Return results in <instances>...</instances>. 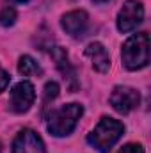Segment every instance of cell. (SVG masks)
<instances>
[{
	"label": "cell",
	"instance_id": "obj_2",
	"mask_svg": "<svg viewBox=\"0 0 151 153\" xmlns=\"http://www.w3.org/2000/svg\"><path fill=\"white\" fill-rule=\"evenodd\" d=\"M124 134V125L114 117L103 116L94 130L87 135V143L100 153H109L110 148L121 139Z\"/></svg>",
	"mask_w": 151,
	"mask_h": 153
},
{
	"label": "cell",
	"instance_id": "obj_16",
	"mask_svg": "<svg viewBox=\"0 0 151 153\" xmlns=\"http://www.w3.org/2000/svg\"><path fill=\"white\" fill-rule=\"evenodd\" d=\"M7 2H9V5H21V4L30 2V0H7Z\"/></svg>",
	"mask_w": 151,
	"mask_h": 153
},
{
	"label": "cell",
	"instance_id": "obj_7",
	"mask_svg": "<svg viewBox=\"0 0 151 153\" xmlns=\"http://www.w3.org/2000/svg\"><path fill=\"white\" fill-rule=\"evenodd\" d=\"M50 55H52V59L55 61V66H57V70L61 71V75L64 76V80L68 82L70 91L75 93L80 84H78L76 71H75V68L71 66V62H70V57H68L66 50H64L62 46H52V48H50Z\"/></svg>",
	"mask_w": 151,
	"mask_h": 153
},
{
	"label": "cell",
	"instance_id": "obj_4",
	"mask_svg": "<svg viewBox=\"0 0 151 153\" xmlns=\"http://www.w3.org/2000/svg\"><path fill=\"white\" fill-rule=\"evenodd\" d=\"M144 20V5L141 0H126L117 14V29L123 34L135 30Z\"/></svg>",
	"mask_w": 151,
	"mask_h": 153
},
{
	"label": "cell",
	"instance_id": "obj_12",
	"mask_svg": "<svg viewBox=\"0 0 151 153\" xmlns=\"http://www.w3.org/2000/svg\"><path fill=\"white\" fill-rule=\"evenodd\" d=\"M16 18H18V13L13 5H5L0 11V25L2 27H13L16 23Z\"/></svg>",
	"mask_w": 151,
	"mask_h": 153
},
{
	"label": "cell",
	"instance_id": "obj_13",
	"mask_svg": "<svg viewBox=\"0 0 151 153\" xmlns=\"http://www.w3.org/2000/svg\"><path fill=\"white\" fill-rule=\"evenodd\" d=\"M59 96V84L57 82H48L46 85H44V98H43V112H44V109L48 107V103L50 102H53L55 98Z\"/></svg>",
	"mask_w": 151,
	"mask_h": 153
},
{
	"label": "cell",
	"instance_id": "obj_14",
	"mask_svg": "<svg viewBox=\"0 0 151 153\" xmlns=\"http://www.w3.org/2000/svg\"><path fill=\"white\" fill-rule=\"evenodd\" d=\"M117 153H146V152H144L142 144H139V143H128V144H124Z\"/></svg>",
	"mask_w": 151,
	"mask_h": 153
},
{
	"label": "cell",
	"instance_id": "obj_18",
	"mask_svg": "<svg viewBox=\"0 0 151 153\" xmlns=\"http://www.w3.org/2000/svg\"><path fill=\"white\" fill-rule=\"evenodd\" d=\"M0 153H2V143H0Z\"/></svg>",
	"mask_w": 151,
	"mask_h": 153
},
{
	"label": "cell",
	"instance_id": "obj_6",
	"mask_svg": "<svg viewBox=\"0 0 151 153\" xmlns=\"http://www.w3.org/2000/svg\"><path fill=\"white\" fill-rule=\"evenodd\" d=\"M34 100H36V89H34V85L30 82H27V80H21L11 91L9 109L14 114H23V112H27L32 107Z\"/></svg>",
	"mask_w": 151,
	"mask_h": 153
},
{
	"label": "cell",
	"instance_id": "obj_11",
	"mask_svg": "<svg viewBox=\"0 0 151 153\" xmlns=\"http://www.w3.org/2000/svg\"><path fill=\"white\" fill-rule=\"evenodd\" d=\"M18 71L23 76H30V75H41L43 68L38 64V61L30 55H21L18 61Z\"/></svg>",
	"mask_w": 151,
	"mask_h": 153
},
{
	"label": "cell",
	"instance_id": "obj_9",
	"mask_svg": "<svg viewBox=\"0 0 151 153\" xmlns=\"http://www.w3.org/2000/svg\"><path fill=\"white\" fill-rule=\"evenodd\" d=\"M61 27L70 34L71 38H82L89 27V16L84 9L70 11L61 18Z\"/></svg>",
	"mask_w": 151,
	"mask_h": 153
},
{
	"label": "cell",
	"instance_id": "obj_10",
	"mask_svg": "<svg viewBox=\"0 0 151 153\" xmlns=\"http://www.w3.org/2000/svg\"><path fill=\"white\" fill-rule=\"evenodd\" d=\"M85 57H89V61H91V64L96 71L107 73L110 70V55H109L107 48L101 43H98V41L89 43L85 46Z\"/></svg>",
	"mask_w": 151,
	"mask_h": 153
},
{
	"label": "cell",
	"instance_id": "obj_3",
	"mask_svg": "<svg viewBox=\"0 0 151 153\" xmlns=\"http://www.w3.org/2000/svg\"><path fill=\"white\" fill-rule=\"evenodd\" d=\"M84 114V107L80 103H66L61 109L52 111L48 116L46 128L53 137H66L75 130L78 119Z\"/></svg>",
	"mask_w": 151,
	"mask_h": 153
},
{
	"label": "cell",
	"instance_id": "obj_5",
	"mask_svg": "<svg viewBox=\"0 0 151 153\" xmlns=\"http://www.w3.org/2000/svg\"><path fill=\"white\" fill-rule=\"evenodd\" d=\"M141 103V94L130 85H115L110 93V105L119 114H130Z\"/></svg>",
	"mask_w": 151,
	"mask_h": 153
},
{
	"label": "cell",
	"instance_id": "obj_1",
	"mask_svg": "<svg viewBox=\"0 0 151 153\" xmlns=\"http://www.w3.org/2000/svg\"><path fill=\"white\" fill-rule=\"evenodd\" d=\"M123 66L128 71H137L148 66L150 62V36L148 32L133 34L123 43L121 50Z\"/></svg>",
	"mask_w": 151,
	"mask_h": 153
},
{
	"label": "cell",
	"instance_id": "obj_15",
	"mask_svg": "<svg viewBox=\"0 0 151 153\" xmlns=\"http://www.w3.org/2000/svg\"><path fill=\"white\" fill-rule=\"evenodd\" d=\"M9 82H11V76H9V73H7V71H5V70L0 66V93L7 89Z\"/></svg>",
	"mask_w": 151,
	"mask_h": 153
},
{
	"label": "cell",
	"instance_id": "obj_17",
	"mask_svg": "<svg viewBox=\"0 0 151 153\" xmlns=\"http://www.w3.org/2000/svg\"><path fill=\"white\" fill-rule=\"evenodd\" d=\"M91 2H94V4H105V2H109V0H91Z\"/></svg>",
	"mask_w": 151,
	"mask_h": 153
},
{
	"label": "cell",
	"instance_id": "obj_8",
	"mask_svg": "<svg viewBox=\"0 0 151 153\" xmlns=\"http://www.w3.org/2000/svg\"><path fill=\"white\" fill-rule=\"evenodd\" d=\"M13 153H46V148L34 130L23 128L13 141Z\"/></svg>",
	"mask_w": 151,
	"mask_h": 153
}]
</instances>
